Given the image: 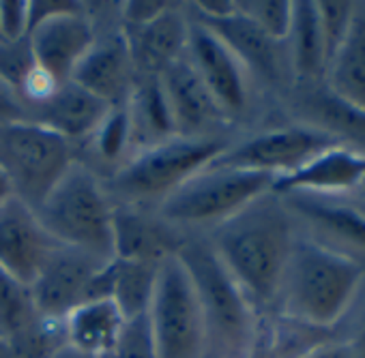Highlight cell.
<instances>
[{
  "label": "cell",
  "instance_id": "43",
  "mask_svg": "<svg viewBox=\"0 0 365 358\" xmlns=\"http://www.w3.org/2000/svg\"><path fill=\"white\" fill-rule=\"evenodd\" d=\"M205 358H222V356H217V354H211V352H207V356Z\"/></svg>",
  "mask_w": 365,
  "mask_h": 358
},
{
  "label": "cell",
  "instance_id": "7",
  "mask_svg": "<svg viewBox=\"0 0 365 358\" xmlns=\"http://www.w3.org/2000/svg\"><path fill=\"white\" fill-rule=\"evenodd\" d=\"M73 161V146L54 131L26 118L0 122V169L31 209L41 206Z\"/></svg>",
  "mask_w": 365,
  "mask_h": 358
},
{
  "label": "cell",
  "instance_id": "23",
  "mask_svg": "<svg viewBox=\"0 0 365 358\" xmlns=\"http://www.w3.org/2000/svg\"><path fill=\"white\" fill-rule=\"evenodd\" d=\"M125 322L112 298L86 300L63 320V339L82 356L106 358L118 343Z\"/></svg>",
  "mask_w": 365,
  "mask_h": 358
},
{
  "label": "cell",
  "instance_id": "30",
  "mask_svg": "<svg viewBox=\"0 0 365 358\" xmlns=\"http://www.w3.org/2000/svg\"><path fill=\"white\" fill-rule=\"evenodd\" d=\"M237 9L269 39L284 43L292 24V3L286 0H237Z\"/></svg>",
  "mask_w": 365,
  "mask_h": 358
},
{
  "label": "cell",
  "instance_id": "29",
  "mask_svg": "<svg viewBox=\"0 0 365 358\" xmlns=\"http://www.w3.org/2000/svg\"><path fill=\"white\" fill-rule=\"evenodd\" d=\"M157 273H159V264L153 262L118 260V258L110 260L108 296L120 309L125 320L140 317L148 311L157 285Z\"/></svg>",
  "mask_w": 365,
  "mask_h": 358
},
{
  "label": "cell",
  "instance_id": "35",
  "mask_svg": "<svg viewBox=\"0 0 365 358\" xmlns=\"http://www.w3.org/2000/svg\"><path fill=\"white\" fill-rule=\"evenodd\" d=\"M346 320L350 324H348L346 335L341 339L348 341L354 358H365V277H363V283H361V288H359V292H356V296H354V300H352V305H350V309L341 322H346Z\"/></svg>",
  "mask_w": 365,
  "mask_h": 358
},
{
  "label": "cell",
  "instance_id": "12",
  "mask_svg": "<svg viewBox=\"0 0 365 358\" xmlns=\"http://www.w3.org/2000/svg\"><path fill=\"white\" fill-rule=\"evenodd\" d=\"M106 264L82 251L56 245L31 283L39 315L50 324H63L78 305L91 300L95 277Z\"/></svg>",
  "mask_w": 365,
  "mask_h": 358
},
{
  "label": "cell",
  "instance_id": "1",
  "mask_svg": "<svg viewBox=\"0 0 365 358\" xmlns=\"http://www.w3.org/2000/svg\"><path fill=\"white\" fill-rule=\"evenodd\" d=\"M260 317H269L297 238V223L282 198L264 194L205 236Z\"/></svg>",
  "mask_w": 365,
  "mask_h": 358
},
{
  "label": "cell",
  "instance_id": "4",
  "mask_svg": "<svg viewBox=\"0 0 365 358\" xmlns=\"http://www.w3.org/2000/svg\"><path fill=\"white\" fill-rule=\"evenodd\" d=\"M176 258L192 277L205 315L209 352L222 358H245L262 320L245 292L205 236H190Z\"/></svg>",
  "mask_w": 365,
  "mask_h": 358
},
{
  "label": "cell",
  "instance_id": "2",
  "mask_svg": "<svg viewBox=\"0 0 365 358\" xmlns=\"http://www.w3.org/2000/svg\"><path fill=\"white\" fill-rule=\"evenodd\" d=\"M363 277V264L316 245L297 230L269 317L329 332L348 313Z\"/></svg>",
  "mask_w": 365,
  "mask_h": 358
},
{
  "label": "cell",
  "instance_id": "5",
  "mask_svg": "<svg viewBox=\"0 0 365 358\" xmlns=\"http://www.w3.org/2000/svg\"><path fill=\"white\" fill-rule=\"evenodd\" d=\"M48 234L63 247L101 262L114 260V202L101 178L73 161L37 209Z\"/></svg>",
  "mask_w": 365,
  "mask_h": 358
},
{
  "label": "cell",
  "instance_id": "26",
  "mask_svg": "<svg viewBox=\"0 0 365 358\" xmlns=\"http://www.w3.org/2000/svg\"><path fill=\"white\" fill-rule=\"evenodd\" d=\"M125 110L131 131V152L176 137L174 120L159 78H135V84L125 101Z\"/></svg>",
  "mask_w": 365,
  "mask_h": 358
},
{
  "label": "cell",
  "instance_id": "33",
  "mask_svg": "<svg viewBox=\"0 0 365 358\" xmlns=\"http://www.w3.org/2000/svg\"><path fill=\"white\" fill-rule=\"evenodd\" d=\"M35 67V58L29 39L18 43L0 41V84H5L14 95L22 86L24 78Z\"/></svg>",
  "mask_w": 365,
  "mask_h": 358
},
{
  "label": "cell",
  "instance_id": "27",
  "mask_svg": "<svg viewBox=\"0 0 365 358\" xmlns=\"http://www.w3.org/2000/svg\"><path fill=\"white\" fill-rule=\"evenodd\" d=\"M131 154V131L125 105H114L76 150V159L91 167L101 181L110 178Z\"/></svg>",
  "mask_w": 365,
  "mask_h": 358
},
{
  "label": "cell",
  "instance_id": "8",
  "mask_svg": "<svg viewBox=\"0 0 365 358\" xmlns=\"http://www.w3.org/2000/svg\"><path fill=\"white\" fill-rule=\"evenodd\" d=\"M157 358H205L209 352L205 315L182 262L172 256L159 264L157 285L146 311Z\"/></svg>",
  "mask_w": 365,
  "mask_h": 358
},
{
  "label": "cell",
  "instance_id": "3",
  "mask_svg": "<svg viewBox=\"0 0 365 358\" xmlns=\"http://www.w3.org/2000/svg\"><path fill=\"white\" fill-rule=\"evenodd\" d=\"M235 137L176 135L161 144L135 150L106 178V189L114 204L157 211L178 187L222 154Z\"/></svg>",
  "mask_w": 365,
  "mask_h": 358
},
{
  "label": "cell",
  "instance_id": "13",
  "mask_svg": "<svg viewBox=\"0 0 365 358\" xmlns=\"http://www.w3.org/2000/svg\"><path fill=\"white\" fill-rule=\"evenodd\" d=\"M97 28L88 18L84 3L39 22L29 33V46L35 65L56 82H71L78 65L95 43Z\"/></svg>",
  "mask_w": 365,
  "mask_h": 358
},
{
  "label": "cell",
  "instance_id": "24",
  "mask_svg": "<svg viewBox=\"0 0 365 358\" xmlns=\"http://www.w3.org/2000/svg\"><path fill=\"white\" fill-rule=\"evenodd\" d=\"M322 84L337 99L365 114V3H354L348 35L329 63Z\"/></svg>",
  "mask_w": 365,
  "mask_h": 358
},
{
  "label": "cell",
  "instance_id": "34",
  "mask_svg": "<svg viewBox=\"0 0 365 358\" xmlns=\"http://www.w3.org/2000/svg\"><path fill=\"white\" fill-rule=\"evenodd\" d=\"M31 20L26 0H3L0 3V41L18 43L29 39Z\"/></svg>",
  "mask_w": 365,
  "mask_h": 358
},
{
  "label": "cell",
  "instance_id": "37",
  "mask_svg": "<svg viewBox=\"0 0 365 358\" xmlns=\"http://www.w3.org/2000/svg\"><path fill=\"white\" fill-rule=\"evenodd\" d=\"M294 358H354L352 347L341 337H324Z\"/></svg>",
  "mask_w": 365,
  "mask_h": 358
},
{
  "label": "cell",
  "instance_id": "41",
  "mask_svg": "<svg viewBox=\"0 0 365 358\" xmlns=\"http://www.w3.org/2000/svg\"><path fill=\"white\" fill-rule=\"evenodd\" d=\"M14 196V189L7 181V176L3 174V169H0V204H3L5 200H9Z\"/></svg>",
  "mask_w": 365,
  "mask_h": 358
},
{
  "label": "cell",
  "instance_id": "15",
  "mask_svg": "<svg viewBox=\"0 0 365 358\" xmlns=\"http://www.w3.org/2000/svg\"><path fill=\"white\" fill-rule=\"evenodd\" d=\"M95 28V43L78 65L71 82L103 101L108 107L125 105L135 84V71L125 35L118 22L101 24Z\"/></svg>",
  "mask_w": 365,
  "mask_h": 358
},
{
  "label": "cell",
  "instance_id": "42",
  "mask_svg": "<svg viewBox=\"0 0 365 358\" xmlns=\"http://www.w3.org/2000/svg\"><path fill=\"white\" fill-rule=\"evenodd\" d=\"M0 358H16V354H14V349L0 339Z\"/></svg>",
  "mask_w": 365,
  "mask_h": 358
},
{
  "label": "cell",
  "instance_id": "18",
  "mask_svg": "<svg viewBox=\"0 0 365 358\" xmlns=\"http://www.w3.org/2000/svg\"><path fill=\"white\" fill-rule=\"evenodd\" d=\"M365 185V150L348 144H335L303 167L273 183L271 191L284 194H312L324 198H337L352 191H361Z\"/></svg>",
  "mask_w": 365,
  "mask_h": 358
},
{
  "label": "cell",
  "instance_id": "6",
  "mask_svg": "<svg viewBox=\"0 0 365 358\" xmlns=\"http://www.w3.org/2000/svg\"><path fill=\"white\" fill-rule=\"evenodd\" d=\"M273 183L267 174L209 163L178 187L157 209V215L182 236H207L269 194Z\"/></svg>",
  "mask_w": 365,
  "mask_h": 358
},
{
  "label": "cell",
  "instance_id": "25",
  "mask_svg": "<svg viewBox=\"0 0 365 358\" xmlns=\"http://www.w3.org/2000/svg\"><path fill=\"white\" fill-rule=\"evenodd\" d=\"M284 52L292 82L309 88L324 82L327 60L316 3H292V24L284 41Z\"/></svg>",
  "mask_w": 365,
  "mask_h": 358
},
{
  "label": "cell",
  "instance_id": "10",
  "mask_svg": "<svg viewBox=\"0 0 365 358\" xmlns=\"http://www.w3.org/2000/svg\"><path fill=\"white\" fill-rule=\"evenodd\" d=\"M185 56L228 122L235 125L241 120L252 107L254 80L232 50L211 28L192 18V14Z\"/></svg>",
  "mask_w": 365,
  "mask_h": 358
},
{
  "label": "cell",
  "instance_id": "32",
  "mask_svg": "<svg viewBox=\"0 0 365 358\" xmlns=\"http://www.w3.org/2000/svg\"><path fill=\"white\" fill-rule=\"evenodd\" d=\"M106 358H157V349H155L146 313L125 322L118 343Z\"/></svg>",
  "mask_w": 365,
  "mask_h": 358
},
{
  "label": "cell",
  "instance_id": "21",
  "mask_svg": "<svg viewBox=\"0 0 365 358\" xmlns=\"http://www.w3.org/2000/svg\"><path fill=\"white\" fill-rule=\"evenodd\" d=\"M187 236L165 223L157 211L114 204V258L161 264L178 253Z\"/></svg>",
  "mask_w": 365,
  "mask_h": 358
},
{
  "label": "cell",
  "instance_id": "16",
  "mask_svg": "<svg viewBox=\"0 0 365 358\" xmlns=\"http://www.w3.org/2000/svg\"><path fill=\"white\" fill-rule=\"evenodd\" d=\"M161 90L165 95L176 135L185 137H207V135H228L232 127L228 118L222 114L205 82L182 56L172 67H168L161 75Z\"/></svg>",
  "mask_w": 365,
  "mask_h": 358
},
{
  "label": "cell",
  "instance_id": "44",
  "mask_svg": "<svg viewBox=\"0 0 365 358\" xmlns=\"http://www.w3.org/2000/svg\"><path fill=\"white\" fill-rule=\"evenodd\" d=\"M361 191H365V185H363V189H361Z\"/></svg>",
  "mask_w": 365,
  "mask_h": 358
},
{
  "label": "cell",
  "instance_id": "20",
  "mask_svg": "<svg viewBox=\"0 0 365 358\" xmlns=\"http://www.w3.org/2000/svg\"><path fill=\"white\" fill-rule=\"evenodd\" d=\"M198 22L211 28L232 50V54L241 60V65L247 69L254 82H262L271 88H279L284 86V80L290 78L284 43L269 39L247 18H243L239 9L237 14L224 20H198Z\"/></svg>",
  "mask_w": 365,
  "mask_h": 358
},
{
  "label": "cell",
  "instance_id": "9",
  "mask_svg": "<svg viewBox=\"0 0 365 358\" xmlns=\"http://www.w3.org/2000/svg\"><path fill=\"white\" fill-rule=\"evenodd\" d=\"M335 144L341 142L327 131L305 122H294L232 139L228 148L217 154L213 165L267 174L273 181H279Z\"/></svg>",
  "mask_w": 365,
  "mask_h": 358
},
{
  "label": "cell",
  "instance_id": "40",
  "mask_svg": "<svg viewBox=\"0 0 365 358\" xmlns=\"http://www.w3.org/2000/svg\"><path fill=\"white\" fill-rule=\"evenodd\" d=\"M46 358H88V356H82L80 352L71 349L69 345H63V347H58L56 352H52V354L46 356Z\"/></svg>",
  "mask_w": 365,
  "mask_h": 358
},
{
  "label": "cell",
  "instance_id": "17",
  "mask_svg": "<svg viewBox=\"0 0 365 358\" xmlns=\"http://www.w3.org/2000/svg\"><path fill=\"white\" fill-rule=\"evenodd\" d=\"M58 243L31 209L11 196L0 204V268L31 285Z\"/></svg>",
  "mask_w": 365,
  "mask_h": 358
},
{
  "label": "cell",
  "instance_id": "31",
  "mask_svg": "<svg viewBox=\"0 0 365 358\" xmlns=\"http://www.w3.org/2000/svg\"><path fill=\"white\" fill-rule=\"evenodd\" d=\"M316 11H318V26L324 48V60L329 67V63L333 60L341 41L348 35L354 16V3H316Z\"/></svg>",
  "mask_w": 365,
  "mask_h": 358
},
{
  "label": "cell",
  "instance_id": "39",
  "mask_svg": "<svg viewBox=\"0 0 365 358\" xmlns=\"http://www.w3.org/2000/svg\"><path fill=\"white\" fill-rule=\"evenodd\" d=\"M24 107L18 101V97L5 86L0 84V122H9V120H24Z\"/></svg>",
  "mask_w": 365,
  "mask_h": 358
},
{
  "label": "cell",
  "instance_id": "14",
  "mask_svg": "<svg viewBox=\"0 0 365 358\" xmlns=\"http://www.w3.org/2000/svg\"><path fill=\"white\" fill-rule=\"evenodd\" d=\"M0 339L16 358H46L65 345L63 324L46 322L35 305L31 285L0 268Z\"/></svg>",
  "mask_w": 365,
  "mask_h": 358
},
{
  "label": "cell",
  "instance_id": "19",
  "mask_svg": "<svg viewBox=\"0 0 365 358\" xmlns=\"http://www.w3.org/2000/svg\"><path fill=\"white\" fill-rule=\"evenodd\" d=\"M129 48L135 78H159L185 56L190 35L187 3H170L153 22L138 28H120Z\"/></svg>",
  "mask_w": 365,
  "mask_h": 358
},
{
  "label": "cell",
  "instance_id": "22",
  "mask_svg": "<svg viewBox=\"0 0 365 358\" xmlns=\"http://www.w3.org/2000/svg\"><path fill=\"white\" fill-rule=\"evenodd\" d=\"M108 105L80 88L76 82L61 84L43 103L31 107L26 112V120H33L63 139H67L73 150H78L101 118L108 114Z\"/></svg>",
  "mask_w": 365,
  "mask_h": 358
},
{
  "label": "cell",
  "instance_id": "38",
  "mask_svg": "<svg viewBox=\"0 0 365 358\" xmlns=\"http://www.w3.org/2000/svg\"><path fill=\"white\" fill-rule=\"evenodd\" d=\"M245 358H277L275 347H273V337H271V324L269 317L260 320L256 339L250 347V352L245 354Z\"/></svg>",
  "mask_w": 365,
  "mask_h": 358
},
{
  "label": "cell",
  "instance_id": "11",
  "mask_svg": "<svg viewBox=\"0 0 365 358\" xmlns=\"http://www.w3.org/2000/svg\"><path fill=\"white\" fill-rule=\"evenodd\" d=\"M299 234L365 266V211L312 194L279 196Z\"/></svg>",
  "mask_w": 365,
  "mask_h": 358
},
{
  "label": "cell",
  "instance_id": "36",
  "mask_svg": "<svg viewBox=\"0 0 365 358\" xmlns=\"http://www.w3.org/2000/svg\"><path fill=\"white\" fill-rule=\"evenodd\" d=\"M170 3L165 0H123L118 3V22L120 28H138L157 20Z\"/></svg>",
  "mask_w": 365,
  "mask_h": 358
},
{
  "label": "cell",
  "instance_id": "28",
  "mask_svg": "<svg viewBox=\"0 0 365 358\" xmlns=\"http://www.w3.org/2000/svg\"><path fill=\"white\" fill-rule=\"evenodd\" d=\"M303 114L309 116L305 125L327 131L341 144L365 150V114L324 88H312L303 95Z\"/></svg>",
  "mask_w": 365,
  "mask_h": 358
}]
</instances>
